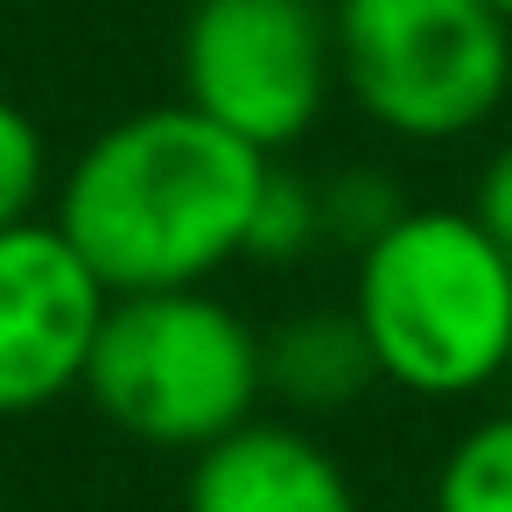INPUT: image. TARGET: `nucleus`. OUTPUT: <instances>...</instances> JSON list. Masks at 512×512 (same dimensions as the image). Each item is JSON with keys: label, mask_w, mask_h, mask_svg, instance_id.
<instances>
[{"label": "nucleus", "mask_w": 512, "mask_h": 512, "mask_svg": "<svg viewBox=\"0 0 512 512\" xmlns=\"http://www.w3.org/2000/svg\"><path fill=\"white\" fill-rule=\"evenodd\" d=\"M274 162L281 155H260L190 99L141 106L78 148L50 190V225L85 253L106 295L211 288L232 260H246L253 204Z\"/></svg>", "instance_id": "nucleus-1"}, {"label": "nucleus", "mask_w": 512, "mask_h": 512, "mask_svg": "<svg viewBox=\"0 0 512 512\" xmlns=\"http://www.w3.org/2000/svg\"><path fill=\"white\" fill-rule=\"evenodd\" d=\"M351 316L379 379L414 400H470L512 358V267L477 211L407 204L365 253H351Z\"/></svg>", "instance_id": "nucleus-2"}, {"label": "nucleus", "mask_w": 512, "mask_h": 512, "mask_svg": "<svg viewBox=\"0 0 512 512\" xmlns=\"http://www.w3.org/2000/svg\"><path fill=\"white\" fill-rule=\"evenodd\" d=\"M85 400L120 435L197 456L267 407L260 330L211 288L113 295L85 365Z\"/></svg>", "instance_id": "nucleus-3"}, {"label": "nucleus", "mask_w": 512, "mask_h": 512, "mask_svg": "<svg viewBox=\"0 0 512 512\" xmlns=\"http://www.w3.org/2000/svg\"><path fill=\"white\" fill-rule=\"evenodd\" d=\"M337 92L407 148H449L512 99V22L491 0H330Z\"/></svg>", "instance_id": "nucleus-4"}, {"label": "nucleus", "mask_w": 512, "mask_h": 512, "mask_svg": "<svg viewBox=\"0 0 512 512\" xmlns=\"http://www.w3.org/2000/svg\"><path fill=\"white\" fill-rule=\"evenodd\" d=\"M176 71L197 113L288 155L337 99V15L330 0H190Z\"/></svg>", "instance_id": "nucleus-5"}, {"label": "nucleus", "mask_w": 512, "mask_h": 512, "mask_svg": "<svg viewBox=\"0 0 512 512\" xmlns=\"http://www.w3.org/2000/svg\"><path fill=\"white\" fill-rule=\"evenodd\" d=\"M106 302V281L50 218L0 232V421L85 393Z\"/></svg>", "instance_id": "nucleus-6"}, {"label": "nucleus", "mask_w": 512, "mask_h": 512, "mask_svg": "<svg viewBox=\"0 0 512 512\" xmlns=\"http://www.w3.org/2000/svg\"><path fill=\"white\" fill-rule=\"evenodd\" d=\"M183 512H365L337 449L295 414H253L190 456Z\"/></svg>", "instance_id": "nucleus-7"}, {"label": "nucleus", "mask_w": 512, "mask_h": 512, "mask_svg": "<svg viewBox=\"0 0 512 512\" xmlns=\"http://www.w3.org/2000/svg\"><path fill=\"white\" fill-rule=\"evenodd\" d=\"M260 358H267V400H281V414H295V421L351 414L372 386H386L351 302L281 316L274 330H260Z\"/></svg>", "instance_id": "nucleus-8"}, {"label": "nucleus", "mask_w": 512, "mask_h": 512, "mask_svg": "<svg viewBox=\"0 0 512 512\" xmlns=\"http://www.w3.org/2000/svg\"><path fill=\"white\" fill-rule=\"evenodd\" d=\"M428 512H512V407L470 421L442 449Z\"/></svg>", "instance_id": "nucleus-9"}, {"label": "nucleus", "mask_w": 512, "mask_h": 512, "mask_svg": "<svg viewBox=\"0 0 512 512\" xmlns=\"http://www.w3.org/2000/svg\"><path fill=\"white\" fill-rule=\"evenodd\" d=\"M323 239V183L302 176V169H267V190L253 204V232H246V260H267V267H295L309 260Z\"/></svg>", "instance_id": "nucleus-10"}, {"label": "nucleus", "mask_w": 512, "mask_h": 512, "mask_svg": "<svg viewBox=\"0 0 512 512\" xmlns=\"http://www.w3.org/2000/svg\"><path fill=\"white\" fill-rule=\"evenodd\" d=\"M50 190H57V176H50L43 127L29 120V106H15L8 92H0V232L43 218V197Z\"/></svg>", "instance_id": "nucleus-11"}, {"label": "nucleus", "mask_w": 512, "mask_h": 512, "mask_svg": "<svg viewBox=\"0 0 512 512\" xmlns=\"http://www.w3.org/2000/svg\"><path fill=\"white\" fill-rule=\"evenodd\" d=\"M316 183H323V239L344 246V253H365L407 211V197L393 190L386 169H337V176H316Z\"/></svg>", "instance_id": "nucleus-12"}, {"label": "nucleus", "mask_w": 512, "mask_h": 512, "mask_svg": "<svg viewBox=\"0 0 512 512\" xmlns=\"http://www.w3.org/2000/svg\"><path fill=\"white\" fill-rule=\"evenodd\" d=\"M470 211H477V225L498 239V253H505V267H512V141L484 162V176H477V197H470Z\"/></svg>", "instance_id": "nucleus-13"}, {"label": "nucleus", "mask_w": 512, "mask_h": 512, "mask_svg": "<svg viewBox=\"0 0 512 512\" xmlns=\"http://www.w3.org/2000/svg\"><path fill=\"white\" fill-rule=\"evenodd\" d=\"M498 386H505V407H512V358H505V379H498Z\"/></svg>", "instance_id": "nucleus-14"}, {"label": "nucleus", "mask_w": 512, "mask_h": 512, "mask_svg": "<svg viewBox=\"0 0 512 512\" xmlns=\"http://www.w3.org/2000/svg\"><path fill=\"white\" fill-rule=\"evenodd\" d=\"M491 8H498V15H505V22H512V0H491Z\"/></svg>", "instance_id": "nucleus-15"}, {"label": "nucleus", "mask_w": 512, "mask_h": 512, "mask_svg": "<svg viewBox=\"0 0 512 512\" xmlns=\"http://www.w3.org/2000/svg\"><path fill=\"white\" fill-rule=\"evenodd\" d=\"M0 512H8V505H0Z\"/></svg>", "instance_id": "nucleus-16"}]
</instances>
